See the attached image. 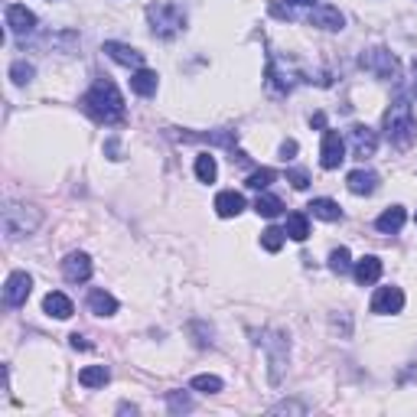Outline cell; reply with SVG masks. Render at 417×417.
Segmentation results:
<instances>
[{
  "label": "cell",
  "mask_w": 417,
  "mask_h": 417,
  "mask_svg": "<svg viewBox=\"0 0 417 417\" xmlns=\"http://www.w3.org/2000/svg\"><path fill=\"white\" fill-rule=\"evenodd\" d=\"M82 108L98 124H117L124 121V98L111 78H98L82 98Z\"/></svg>",
  "instance_id": "6da1fadb"
},
{
  "label": "cell",
  "mask_w": 417,
  "mask_h": 417,
  "mask_svg": "<svg viewBox=\"0 0 417 417\" xmlns=\"http://www.w3.org/2000/svg\"><path fill=\"white\" fill-rule=\"evenodd\" d=\"M381 127H385V137L391 140L398 150L411 147L417 140V117H414L408 101H394L391 108L385 111V117H381Z\"/></svg>",
  "instance_id": "7a4b0ae2"
},
{
  "label": "cell",
  "mask_w": 417,
  "mask_h": 417,
  "mask_svg": "<svg viewBox=\"0 0 417 417\" xmlns=\"http://www.w3.org/2000/svg\"><path fill=\"white\" fill-rule=\"evenodd\" d=\"M147 20H150L154 36H160V39H173L186 26V14L179 10V4H173V0L150 4V7H147Z\"/></svg>",
  "instance_id": "3957f363"
},
{
  "label": "cell",
  "mask_w": 417,
  "mask_h": 417,
  "mask_svg": "<svg viewBox=\"0 0 417 417\" xmlns=\"http://www.w3.org/2000/svg\"><path fill=\"white\" fill-rule=\"evenodd\" d=\"M4 235L7 238H23V235H33L43 222V212L33 206H20V202H7L4 206Z\"/></svg>",
  "instance_id": "277c9868"
},
{
  "label": "cell",
  "mask_w": 417,
  "mask_h": 417,
  "mask_svg": "<svg viewBox=\"0 0 417 417\" xmlns=\"http://www.w3.org/2000/svg\"><path fill=\"white\" fill-rule=\"evenodd\" d=\"M359 62H362V69L375 72L379 78H394V75H398V59H394V53H391V49H385V46L362 53V59H359Z\"/></svg>",
  "instance_id": "5b68a950"
},
{
  "label": "cell",
  "mask_w": 417,
  "mask_h": 417,
  "mask_svg": "<svg viewBox=\"0 0 417 417\" xmlns=\"http://www.w3.org/2000/svg\"><path fill=\"white\" fill-rule=\"evenodd\" d=\"M30 290H33L30 274H26V270H14L7 278V284H4V300H7V307H23Z\"/></svg>",
  "instance_id": "8992f818"
},
{
  "label": "cell",
  "mask_w": 417,
  "mask_h": 417,
  "mask_svg": "<svg viewBox=\"0 0 417 417\" xmlns=\"http://www.w3.org/2000/svg\"><path fill=\"white\" fill-rule=\"evenodd\" d=\"M346 160V144H342L339 131H323V147H320V163H323V170H336L339 163Z\"/></svg>",
  "instance_id": "52a82bcc"
},
{
  "label": "cell",
  "mask_w": 417,
  "mask_h": 417,
  "mask_svg": "<svg viewBox=\"0 0 417 417\" xmlns=\"http://www.w3.org/2000/svg\"><path fill=\"white\" fill-rule=\"evenodd\" d=\"M404 307V290L401 287H379L375 297H371V313L388 317V313H401Z\"/></svg>",
  "instance_id": "ba28073f"
},
{
  "label": "cell",
  "mask_w": 417,
  "mask_h": 417,
  "mask_svg": "<svg viewBox=\"0 0 417 417\" xmlns=\"http://www.w3.org/2000/svg\"><path fill=\"white\" fill-rule=\"evenodd\" d=\"M349 137H352V154H356L359 160L375 157V150H379V137H375L371 127H365V124H352V127H349Z\"/></svg>",
  "instance_id": "9c48e42d"
},
{
  "label": "cell",
  "mask_w": 417,
  "mask_h": 417,
  "mask_svg": "<svg viewBox=\"0 0 417 417\" xmlns=\"http://www.w3.org/2000/svg\"><path fill=\"white\" fill-rule=\"evenodd\" d=\"M62 274H65V280H72V284H85V280L92 278V258H88L85 251H72V255L62 261Z\"/></svg>",
  "instance_id": "30bf717a"
},
{
  "label": "cell",
  "mask_w": 417,
  "mask_h": 417,
  "mask_svg": "<svg viewBox=\"0 0 417 417\" xmlns=\"http://www.w3.org/2000/svg\"><path fill=\"white\" fill-rule=\"evenodd\" d=\"M7 26H10L14 36H30V33L36 30V14L26 10L23 4H10L7 7Z\"/></svg>",
  "instance_id": "8fae6325"
},
{
  "label": "cell",
  "mask_w": 417,
  "mask_h": 417,
  "mask_svg": "<svg viewBox=\"0 0 417 417\" xmlns=\"http://www.w3.org/2000/svg\"><path fill=\"white\" fill-rule=\"evenodd\" d=\"M310 26H320V30H342L346 26V16L339 14V7H329V4H320V7L310 10Z\"/></svg>",
  "instance_id": "7c38bea8"
},
{
  "label": "cell",
  "mask_w": 417,
  "mask_h": 417,
  "mask_svg": "<svg viewBox=\"0 0 417 417\" xmlns=\"http://www.w3.org/2000/svg\"><path fill=\"white\" fill-rule=\"evenodd\" d=\"M105 53H108L117 65H134V69L144 65V53H137V49L127 46V43H115V39H108V43H105Z\"/></svg>",
  "instance_id": "4fadbf2b"
},
{
  "label": "cell",
  "mask_w": 417,
  "mask_h": 417,
  "mask_svg": "<svg viewBox=\"0 0 417 417\" xmlns=\"http://www.w3.org/2000/svg\"><path fill=\"white\" fill-rule=\"evenodd\" d=\"M346 186H349V193H356V196H371L375 189H379V173H371V170H352L346 176Z\"/></svg>",
  "instance_id": "5bb4252c"
},
{
  "label": "cell",
  "mask_w": 417,
  "mask_h": 417,
  "mask_svg": "<svg viewBox=\"0 0 417 417\" xmlns=\"http://www.w3.org/2000/svg\"><path fill=\"white\" fill-rule=\"evenodd\" d=\"M241 208H245V196L235 193V189H225V193L216 196V212H218L222 218L241 216Z\"/></svg>",
  "instance_id": "9a60e30c"
},
{
  "label": "cell",
  "mask_w": 417,
  "mask_h": 417,
  "mask_svg": "<svg viewBox=\"0 0 417 417\" xmlns=\"http://www.w3.org/2000/svg\"><path fill=\"white\" fill-rule=\"evenodd\" d=\"M352 274H356V284H362V287H371L375 280L381 278V261L375 255H369V258H362V261H356V268H352Z\"/></svg>",
  "instance_id": "2e32d148"
},
{
  "label": "cell",
  "mask_w": 417,
  "mask_h": 417,
  "mask_svg": "<svg viewBox=\"0 0 417 417\" xmlns=\"http://www.w3.org/2000/svg\"><path fill=\"white\" fill-rule=\"evenodd\" d=\"M404 222H408V212H404L401 206H391V208H385V212L375 218V228L385 232V235H394V232H401Z\"/></svg>",
  "instance_id": "e0dca14e"
},
{
  "label": "cell",
  "mask_w": 417,
  "mask_h": 417,
  "mask_svg": "<svg viewBox=\"0 0 417 417\" xmlns=\"http://www.w3.org/2000/svg\"><path fill=\"white\" fill-rule=\"evenodd\" d=\"M43 310H46L49 317L56 320H69L72 313H75V307H72V300L65 294H59V290H53V294H46V300H43Z\"/></svg>",
  "instance_id": "ac0fdd59"
},
{
  "label": "cell",
  "mask_w": 417,
  "mask_h": 417,
  "mask_svg": "<svg viewBox=\"0 0 417 417\" xmlns=\"http://www.w3.org/2000/svg\"><path fill=\"white\" fill-rule=\"evenodd\" d=\"M88 310H92L95 317H115L117 300L108 294V290H92V294H88Z\"/></svg>",
  "instance_id": "d6986e66"
},
{
  "label": "cell",
  "mask_w": 417,
  "mask_h": 417,
  "mask_svg": "<svg viewBox=\"0 0 417 417\" xmlns=\"http://www.w3.org/2000/svg\"><path fill=\"white\" fill-rule=\"evenodd\" d=\"M307 212L313 218H323V222H339V218H342L339 202H332V199H313L307 206Z\"/></svg>",
  "instance_id": "ffe728a7"
},
{
  "label": "cell",
  "mask_w": 417,
  "mask_h": 417,
  "mask_svg": "<svg viewBox=\"0 0 417 417\" xmlns=\"http://www.w3.org/2000/svg\"><path fill=\"white\" fill-rule=\"evenodd\" d=\"M108 379H111V371L105 365H88V369L78 371V385H85V388H105Z\"/></svg>",
  "instance_id": "44dd1931"
},
{
  "label": "cell",
  "mask_w": 417,
  "mask_h": 417,
  "mask_svg": "<svg viewBox=\"0 0 417 417\" xmlns=\"http://www.w3.org/2000/svg\"><path fill=\"white\" fill-rule=\"evenodd\" d=\"M131 88L140 95V98H150V95H157V72L150 69H137L131 78Z\"/></svg>",
  "instance_id": "7402d4cb"
},
{
  "label": "cell",
  "mask_w": 417,
  "mask_h": 417,
  "mask_svg": "<svg viewBox=\"0 0 417 417\" xmlns=\"http://www.w3.org/2000/svg\"><path fill=\"white\" fill-rule=\"evenodd\" d=\"M287 238L294 241H307L310 235V222H307V212H294V216H287Z\"/></svg>",
  "instance_id": "603a6c76"
},
{
  "label": "cell",
  "mask_w": 417,
  "mask_h": 417,
  "mask_svg": "<svg viewBox=\"0 0 417 417\" xmlns=\"http://www.w3.org/2000/svg\"><path fill=\"white\" fill-rule=\"evenodd\" d=\"M255 212H258V216H264V218H278L280 212H284V202H280L278 196L261 193V196L255 199Z\"/></svg>",
  "instance_id": "cb8c5ba5"
},
{
  "label": "cell",
  "mask_w": 417,
  "mask_h": 417,
  "mask_svg": "<svg viewBox=\"0 0 417 417\" xmlns=\"http://www.w3.org/2000/svg\"><path fill=\"white\" fill-rule=\"evenodd\" d=\"M196 176H199V183H216V176H218L216 157H208V154L196 157Z\"/></svg>",
  "instance_id": "d4e9b609"
},
{
  "label": "cell",
  "mask_w": 417,
  "mask_h": 417,
  "mask_svg": "<svg viewBox=\"0 0 417 417\" xmlns=\"http://www.w3.org/2000/svg\"><path fill=\"white\" fill-rule=\"evenodd\" d=\"M274 179H278V173L270 170V167H261V170H255L251 176L245 179V186H248V189H258V193H264V189L274 183Z\"/></svg>",
  "instance_id": "484cf974"
},
{
  "label": "cell",
  "mask_w": 417,
  "mask_h": 417,
  "mask_svg": "<svg viewBox=\"0 0 417 417\" xmlns=\"http://www.w3.org/2000/svg\"><path fill=\"white\" fill-rule=\"evenodd\" d=\"M349 268H352V255H349V248H336L329 255V270L332 274H349Z\"/></svg>",
  "instance_id": "4316f807"
},
{
  "label": "cell",
  "mask_w": 417,
  "mask_h": 417,
  "mask_svg": "<svg viewBox=\"0 0 417 417\" xmlns=\"http://www.w3.org/2000/svg\"><path fill=\"white\" fill-rule=\"evenodd\" d=\"M284 235L287 232H280V228H274V225H270V228H264V232H261V245L268 248L270 255H278L280 248H284Z\"/></svg>",
  "instance_id": "83f0119b"
},
{
  "label": "cell",
  "mask_w": 417,
  "mask_h": 417,
  "mask_svg": "<svg viewBox=\"0 0 417 417\" xmlns=\"http://www.w3.org/2000/svg\"><path fill=\"white\" fill-rule=\"evenodd\" d=\"M193 388L196 391H202V394H218L222 391V379H218V375H196Z\"/></svg>",
  "instance_id": "f1b7e54d"
},
{
  "label": "cell",
  "mask_w": 417,
  "mask_h": 417,
  "mask_svg": "<svg viewBox=\"0 0 417 417\" xmlns=\"http://www.w3.org/2000/svg\"><path fill=\"white\" fill-rule=\"evenodd\" d=\"M33 72H36V69H33L30 62H23V59L10 65V78H14L16 85H26V82H33Z\"/></svg>",
  "instance_id": "f546056e"
},
{
  "label": "cell",
  "mask_w": 417,
  "mask_h": 417,
  "mask_svg": "<svg viewBox=\"0 0 417 417\" xmlns=\"http://www.w3.org/2000/svg\"><path fill=\"white\" fill-rule=\"evenodd\" d=\"M167 404H170L173 414H183V411H193V398L183 391H170L167 394Z\"/></svg>",
  "instance_id": "4dcf8cb0"
},
{
  "label": "cell",
  "mask_w": 417,
  "mask_h": 417,
  "mask_svg": "<svg viewBox=\"0 0 417 417\" xmlns=\"http://www.w3.org/2000/svg\"><path fill=\"white\" fill-rule=\"evenodd\" d=\"M287 183H294V189H307V186H310V173L307 170H290V173H287Z\"/></svg>",
  "instance_id": "1f68e13d"
},
{
  "label": "cell",
  "mask_w": 417,
  "mask_h": 417,
  "mask_svg": "<svg viewBox=\"0 0 417 417\" xmlns=\"http://www.w3.org/2000/svg\"><path fill=\"white\" fill-rule=\"evenodd\" d=\"M294 154H297V140H284L280 144V157L287 160V157H294Z\"/></svg>",
  "instance_id": "d6a6232c"
},
{
  "label": "cell",
  "mask_w": 417,
  "mask_h": 417,
  "mask_svg": "<svg viewBox=\"0 0 417 417\" xmlns=\"http://www.w3.org/2000/svg\"><path fill=\"white\" fill-rule=\"evenodd\" d=\"M69 342H72V349H88V339L85 336H78V332H72Z\"/></svg>",
  "instance_id": "836d02e7"
},
{
  "label": "cell",
  "mask_w": 417,
  "mask_h": 417,
  "mask_svg": "<svg viewBox=\"0 0 417 417\" xmlns=\"http://www.w3.org/2000/svg\"><path fill=\"white\" fill-rule=\"evenodd\" d=\"M310 124H313V127H320V131H326V115H323V111H317V115L310 117Z\"/></svg>",
  "instance_id": "e575fe53"
},
{
  "label": "cell",
  "mask_w": 417,
  "mask_h": 417,
  "mask_svg": "<svg viewBox=\"0 0 417 417\" xmlns=\"http://www.w3.org/2000/svg\"><path fill=\"white\" fill-rule=\"evenodd\" d=\"M290 4H300V7H310V4H317V0H290Z\"/></svg>",
  "instance_id": "d590c367"
},
{
  "label": "cell",
  "mask_w": 417,
  "mask_h": 417,
  "mask_svg": "<svg viewBox=\"0 0 417 417\" xmlns=\"http://www.w3.org/2000/svg\"><path fill=\"white\" fill-rule=\"evenodd\" d=\"M414 95H417V59H414Z\"/></svg>",
  "instance_id": "8d00e7d4"
}]
</instances>
